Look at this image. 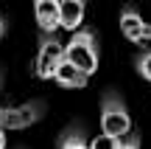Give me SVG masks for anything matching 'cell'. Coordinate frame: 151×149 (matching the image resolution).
I'll use <instances>...</instances> for the list:
<instances>
[{"label": "cell", "instance_id": "obj_3", "mask_svg": "<svg viewBox=\"0 0 151 149\" xmlns=\"http://www.w3.org/2000/svg\"><path fill=\"white\" fill-rule=\"evenodd\" d=\"M62 59H65V42L56 34H42L39 48H37V59H34V76L37 79H53Z\"/></svg>", "mask_w": 151, "mask_h": 149}, {"label": "cell", "instance_id": "obj_12", "mask_svg": "<svg viewBox=\"0 0 151 149\" xmlns=\"http://www.w3.org/2000/svg\"><path fill=\"white\" fill-rule=\"evenodd\" d=\"M118 149H140V135H126V138H120Z\"/></svg>", "mask_w": 151, "mask_h": 149}, {"label": "cell", "instance_id": "obj_9", "mask_svg": "<svg viewBox=\"0 0 151 149\" xmlns=\"http://www.w3.org/2000/svg\"><path fill=\"white\" fill-rule=\"evenodd\" d=\"M59 149H90L81 124H70V127L59 135Z\"/></svg>", "mask_w": 151, "mask_h": 149}, {"label": "cell", "instance_id": "obj_6", "mask_svg": "<svg viewBox=\"0 0 151 149\" xmlns=\"http://www.w3.org/2000/svg\"><path fill=\"white\" fill-rule=\"evenodd\" d=\"M34 17L42 34L59 31V0H34Z\"/></svg>", "mask_w": 151, "mask_h": 149}, {"label": "cell", "instance_id": "obj_4", "mask_svg": "<svg viewBox=\"0 0 151 149\" xmlns=\"http://www.w3.org/2000/svg\"><path fill=\"white\" fill-rule=\"evenodd\" d=\"M45 101H22V104L0 107V129H25L45 118Z\"/></svg>", "mask_w": 151, "mask_h": 149}, {"label": "cell", "instance_id": "obj_1", "mask_svg": "<svg viewBox=\"0 0 151 149\" xmlns=\"http://www.w3.org/2000/svg\"><path fill=\"white\" fill-rule=\"evenodd\" d=\"M65 59L73 62L76 68H81V71L87 73V76H92V73L98 71V39H95V31H90V28H76L70 42L65 45Z\"/></svg>", "mask_w": 151, "mask_h": 149}, {"label": "cell", "instance_id": "obj_2", "mask_svg": "<svg viewBox=\"0 0 151 149\" xmlns=\"http://www.w3.org/2000/svg\"><path fill=\"white\" fill-rule=\"evenodd\" d=\"M101 132L115 135V138H123V135L132 132L129 107L115 90H106L101 96Z\"/></svg>", "mask_w": 151, "mask_h": 149}, {"label": "cell", "instance_id": "obj_8", "mask_svg": "<svg viewBox=\"0 0 151 149\" xmlns=\"http://www.w3.org/2000/svg\"><path fill=\"white\" fill-rule=\"evenodd\" d=\"M87 0H59V25L65 31H76L84 23Z\"/></svg>", "mask_w": 151, "mask_h": 149}, {"label": "cell", "instance_id": "obj_15", "mask_svg": "<svg viewBox=\"0 0 151 149\" xmlns=\"http://www.w3.org/2000/svg\"><path fill=\"white\" fill-rule=\"evenodd\" d=\"M3 79L6 76H3V68H0V93H3Z\"/></svg>", "mask_w": 151, "mask_h": 149}, {"label": "cell", "instance_id": "obj_5", "mask_svg": "<svg viewBox=\"0 0 151 149\" xmlns=\"http://www.w3.org/2000/svg\"><path fill=\"white\" fill-rule=\"evenodd\" d=\"M120 31L129 42L134 45H146L151 42V25L143 20V14L134 9V6H123L120 9Z\"/></svg>", "mask_w": 151, "mask_h": 149}, {"label": "cell", "instance_id": "obj_10", "mask_svg": "<svg viewBox=\"0 0 151 149\" xmlns=\"http://www.w3.org/2000/svg\"><path fill=\"white\" fill-rule=\"evenodd\" d=\"M118 144H120V138L101 132V135H95V138L90 141V149H118Z\"/></svg>", "mask_w": 151, "mask_h": 149}, {"label": "cell", "instance_id": "obj_11", "mask_svg": "<svg viewBox=\"0 0 151 149\" xmlns=\"http://www.w3.org/2000/svg\"><path fill=\"white\" fill-rule=\"evenodd\" d=\"M134 68H137V73H140L146 82H151V48L143 51V54L134 59Z\"/></svg>", "mask_w": 151, "mask_h": 149}, {"label": "cell", "instance_id": "obj_13", "mask_svg": "<svg viewBox=\"0 0 151 149\" xmlns=\"http://www.w3.org/2000/svg\"><path fill=\"white\" fill-rule=\"evenodd\" d=\"M6 31H9V23H6V20H3V17H0V39H3V37H6Z\"/></svg>", "mask_w": 151, "mask_h": 149}, {"label": "cell", "instance_id": "obj_14", "mask_svg": "<svg viewBox=\"0 0 151 149\" xmlns=\"http://www.w3.org/2000/svg\"><path fill=\"white\" fill-rule=\"evenodd\" d=\"M3 132H6V129H0V149H6V135Z\"/></svg>", "mask_w": 151, "mask_h": 149}, {"label": "cell", "instance_id": "obj_7", "mask_svg": "<svg viewBox=\"0 0 151 149\" xmlns=\"http://www.w3.org/2000/svg\"><path fill=\"white\" fill-rule=\"evenodd\" d=\"M53 82L59 84V87H67V90H81V87H87L90 76H87L81 68H76L73 62L62 59V65L56 68V73H53Z\"/></svg>", "mask_w": 151, "mask_h": 149}]
</instances>
